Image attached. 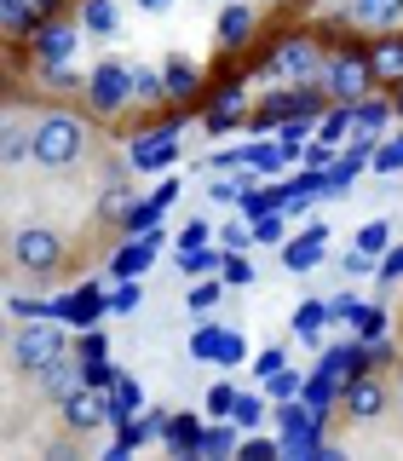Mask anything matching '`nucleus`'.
Wrapping results in <instances>:
<instances>
[{"instance_id": "1", "label": "nucleus", "mask_w": 403, "mask_h": 461, "mask_svg": "<svg viewBox=\"0 0 403 461\" xmlns=\"http://www.w3.org/2000/svg\"><path fill=\"white\" fill-rule=\"evenodd\" d=\"M29 133H35L29 139V162H40V167H69L86 150V122L69 110H47Z\"/></svg>"}, {"instance_id": "2", "label": "nucleus", "mask_w": 403, "mask_h": 461, "mask_svg": "<svg viewBox=\"0 0 403 461\" xmlns=\"http://www.w3.org/2000/svg\"><path fill=\"white\" fill-rule=\"evenodd\" d=\"M64 237L47 225H23L12 230V266L23 271V277H52V271H64Z\"/></svg>"}, {"instance_id": "3", "label": "nucleus", "mask_w": 403, "mask_h": 461, "mask_svg": "<svg viewBox=\"0 0 403 461\" xmlns=\"http://www.w3.org/2000/svg\"><path fill=\"white\" fill-rule=\"evenodd\" d=\"M328 93H335V104H363L369 86H374V58L357 52V47H340L328 58Z\"/></svg>"}, {"instance_id": "4", "label": "nucleus", "mask_w": 403, "mask_h": 461, "mask_svg": "<svg viewBox=\"0 0 403 461\" xmlns=\"http://www.w3.org/2000/svg\"><path fill=\"white\" fill-rule=\"evenodd\" d=\"M392 386H386V375L381 369H357L352 381L340 386V403H345V415H352V421H381L386 410H392Z\"/></svg>"}, {"instance_id": "5", "label": "nucleus", "mask_w": 403, "mask_h": 461, "mask_svg": "<svg viewBox=\"0 0 403 461\" xmlns=\"http://www.w3.org/2000/svg\"><path fill=\"white\" fill-rule=\"evenodd\" d=\"M52 357H64V329H58V323H40V317H35L29 329L12 335V364H18L23 375H40Z\"/></svg>"}, {"instance_id": "6", "label": "nucleus", "mask_w": 403, "mask_h": 461, "mask_svg": "<svg viewBox=\"0 0 403 461\" xmlns=\"http://www.w3.org/2000/svg\"><path fill=\"white\" fill-rule=\"evenodd\" d=\"M127 98H133V69L98 64L93 76H86V104H93V115H121Z\"/></svg>"}, {"instance_id": "7", "label": "nucleus", "mask_w": 403, "mask_h": 461, "mask_svg": "<svg viewBox=\"0 0 403 461\" xmlns=\"http://www.w3.org/2000/svg\"><path fill=\"white\" fill-rule=\"evenodd\" d=\"M323 254H328V225L311 220V225L282 249V266H288V271H311V266H323Z\"/></svg>"}, {"instance_id": "8", "label": "nucleus", "mask_w": 403, "mask_h": 461, "mask_svg": "<svg viewBox=\"0 0 403 461\" xmlns=\"http://www.w3.org/2000/svg\"><path fill=\"white\" fill-rule=\"evenodd\" d=\"M35 381H40V393H47V398L64 403L69 393H76V386H86V357H52V364L40 369Z\"/></svg>"}, {"instance_id": "9", "label": "nucleus", "mask_w": 403, "mask_h": 461, "mask_svg": "<svg viewBox=\"0 0 403 461\" xmlns=\"http://www.w3.org/2000/svg\"><path fill=\"white\" fill-rule=\"evenodd\" d=\"M76 41H81V29H76V23H40V29H35V52H40V64H64V58L76 52Z\"/></svg>"}, {"instance_id": "10", "label": "nucleus", "mask_w": 403, "mask_h": 461, "mask_svg": "<svg viewBox=\"0 0 403 461\" xmlns=\"http://www.w3.org/2000/svg\"><path fill=\"white\" fill-rule=\"evenodd\" d=\"M317 69H323V58H317L311 41H288L277 52V76H288V81H317Z\"/></svg>"}, {"instance_id": "11", "label": "nucleus", "mask_w": 403, "mask_h": 461, "mask_svg": "<svg viewBox=\"0 0 403 461\" xmlns=\"http://www.w3.org/2000/svg\"><path fill=\"white\" fill-rule=\"evenodd\" d=\"M64 421L76 427V432H93L98 421H110V403H104V398H93L86 386H76V393L64 398Z\"/></svg>"}, {"instance_id": "12", "label": "nucleus", "mask_w": 403, "mask_h": 461, "mask_svg": "<svg viewBox=\"0 0 403 461\" xmlns=\"http://www.w3.org/2000/svg\"><path fill=\"white\" fill-rule=\"evenodd\" d=\"M352 18L363 29H398L403 23V0H352Z\"/></svg>"}, {"instance_id": "13", "label": "nucleus", "mask_w": 403, "mask_h": 461, "mask_svg": "<svg viewBox=\"0 0 403 461\" xmlns=\"http://www.w3.org/2000/svg\"><path fill=\"white\" fill-rule=\"evenodd\" d=\"M162 438L173 444V450H202V427H196V415H162Z\"/></svg>"}, {"instance_id": "14", "label": "nucleus", "mask_w": 403, "mask_h": 461, "mask_svg": "<svg viewBox=\"0 0 403 461\" xmlns=\"http://www.w3.org/2000/svg\"><path fill=\"white\" fill-rule=\"evenodd\" d=\"M167 162H173V127H162V133H150V139H139L133 167H167Z\"/></svg>"}, {"instance_id": "15", "label": "nucleus", "mask_w": 403, "mask_h": 461, "mask_svg": "<svg viewBox=\"0 0 403 461\" xmlns=\"http://www.w3.org/2000/svg\"><path fill=\"white\" fill-rule=\"evenodd\" d=\"M248 29H254L248 6H237V0H225V12H219V41H225V47H242V41H248Z\"/></svg>"}, {"instance_id": "16", "label": "nucleus", "mask_w": 403, "mask_h": 461, "mask_svg": "<svg viewBox=\"0 0 403 461\" xmlns=\"http://www.w3.org/2000/svg\"><path fill=\"white\" fill-rule=\"evenodd\" d=\"M335 317V306H323V300H306V306L294 312V329H300V340H311L317 346V335H323V323Z\"/></svg>"}, {"instance_id": "17", "label": "nucleus", "mask_w": 403, "mask_h": 461, "mask_svg": "<svg viewBox=\"0 0 403 461\" xmlns=\"http://www.w3.org/2000/svg\"><path fill=\"white\" fill-rule=\"evenodd\" d=\"M150 259H156V242L150 237H144V242H127V249L115 254V277H133V271H144Z\"/></svg>"}, {"instance_id": "18", "label": "nucleus", "mask_w": 403, "mask_h": 461, "mask_svg": "<svg viewBox=\"0 0 403 461\" xmlns=\"http://www.w3.org/2000/svg\"><path fill=\"white\" fill-rule=\"evenodd\" d=\"M40 6H47V0H0V23L29 29V23H40Z\"/></svg>"}, {"instance_id": "19", "label": "nucleus", "mask_w": 403, "mask_h": 461, "mask_svg": "<svg viewBox=\"0 0 403 461\" xmlns=\"http://www.w3.org/2000/svg\"><path fill=\"white\" fill-rule=\"evenodd\" d=\"M392 104H381V98H369V104H352V133H381Z\"/></svg>"}, {"instance_id": "20", "label": "nucleus", "mask_w": 403, "mask_h": 461, "mask_svg": "<svg viewBox=\"0 0 403 461\" xmlns=\"http://www.w3.org/2000/svg\"><path fill=\"white\" fill-rule=\"evenodd\" d=\"M369 58H374V76L403 81V41H381V47H374Z\"/></svg>"}, {"instance_id": "21", "label": "nucleus", "mask_w": 403, "mask_h": 461, "mask_svg": "<svg viewBox=\"0 0 403 461\" xmlns=\"http://www.w3.org/2000/svg\"><path fill=\"white\" fill-rule=\"evenodd\" d=\"M162 76H167V98H191V93H196V69L179 64V58H167Z\"/></svg>"}, {"instance_id": "22", "label": "nucleus", "mask_w": 403, "mask_h": 461, "mask_svg": "<svg viewBox=\"0 0 403 461\" xmlns=\"http://www.w3.org/2000/svg\"><path fill=\"white\" fill-rule=\"evenodd\" d=\"M352 329H357V340H381L386 335V312L381 306H357L352 312Z\"/></svg>"}, {"instance_id": "23", "label": "nucleus", "mask_w": 403, "mask_h": 461, "mask_svg": "<svg viewBox=\"0 0 403 461\" xmlns=\"http://www.w3.org/2000/svg\"><path fill=\"white\" fill-rule=\"evenodd\" d=\"M162 93H167V76H156V69H133V98H139V104H156Z\"/></svg>"}, {"instance_id": "24", "label": "nucleus", "mask_w": 403, "mask_h": 461, "mask_svg": "<svg viewBox=\"0 0 403 461\" xmlns=\"http://www.w3.org/2000/svg\"><path fill=\"white\" fill-rule=\"evenodd\" d=\"M357 357H363V369H392L398 364V352L386 340H357Z\"/></svg>"}, {"instance_id": "25", "label": "nucleus", "mask_w": 403, "mask_h": 461, "mask_svg": "<svg viewBox=\"0 0 403 461\" xmlns=\"http://www.w3.org/2000/svg\"><path fill=\"white\" fill-rule=\"evenodd\" d=\"M29 139H35V133H23V122L12 115V122H6V144H0V156H6V162H23V156H29Z\"/></svg>"}, {"instance_id": "26", "label": "nucleus", "mask_w": 403, "mask_h": 461, "mask_svg": "<svg viewBox=\"0 0 403 461\" xmlns=\"http://www.w3.org/2000/svg\"><path fill=\"white\" fill-rule=\"evenodd\" d=\"M86 29H93V35H110V29H115L110 0H86Z\"/></svg>"}, {"instance_id": "27", "label": "nucleus", "mask_w": 403, "mask_h": 461, "mask_svg": "<svg viewBox=\"0 0 403 461\" xmlns=\"http://www.w3.org/2000/svg\"><path fill=\"white\" fill-rule=\"evenodd\" d=\"M386 237H392V230H386L381 220H374V225H363V230H357V249H363V254L374 259V254H381V249H386Z\"/></svg>"}, {"instance_id": "28", "label": "nucleus", "mask_w": 403, "mask_h": 461, "mask_svg": "<svg viewBox=\"0 0 403 461\" xmlns=\"http://www.w3.org/2000/svg\"><path fill=\"white\" fill-rule=\"evenodd\" d=\"M277 237H282V208L259 213V220H254V242H277Z\"/></svg>"}, {"instance_id": "29", "label": "nucleus", "mask_w": 403, "mask_h": 461, "mask_svg": "<svg viewBox=\"0 0 403 461\" xmlns=\"http://www.w3.org/2000/svg\"><path fill=\"white\" fill-rule=\"evenodd\" d=\"M179 266L191 271V277H202V271H213V266H219V254H208V249H184V254H179Z\"/></svg>"}, {"instance_id": "30", "label": "nucleus", "mask_w": 403, "mask_h": 461, "mask_svg": "<svg viewBox=\"0 0 403 461\" xmlns=\"http://www.w3.org/2000/svg\"><path fill=\"white\" fill-rule=\"evenodd\" d=\"M374 167H381V173H398L403 167V133L386 139V150H374Z\"/></svg>"}, {"instance_id": "31", "label": "nucleus", "mask_w": 403, "mask_h": 461, "mask_svg": "<svg viewBox=\"0 0 403 461\" xmlns=\"http://www.w3.org/2000/svg\"><path fill=\"white\" fill-rule=\"evenodd\" d=\"M230 450H237V444H230V432L208 427V432H202V450H196V456H230Z\"/></svg>"}, {"instance_id": "32", "label": "nucleus", "mask_w": 403, "mask_h": 461, "mask_svg": "<svg viewBox=\"0 0 403 461\" xmlns=\"http://www.w3.org/2000/svg\"><path fill=\"white\" fill-rule=\"evenodd\" d=\"M208 410L213 415H230V410H237V393H230V386H213V393H208Z\"/></svg>"}, {"instance_id": "33", "label": "nucleus", "mask_w": 403, "mask_h": 461, "mask_svg": "<svg viewBox=\"0 0 403 461\" xmlns=\"http://www.w3.org/2000/svg\"><path fill=\"white\" fill-rule=\"evenodd\" d=\"M398 277H403V249H392L381 259V283H398Z\"/></svg>"}, {"instance_id": "34", "label": "nucleus", "mask_w": 403, "mask_h": 461, "mask_svg": "<svg viewBox=\"0 0 403 461\" xmlns=\"http://www.w3.org/2000/svg\"><path fill=\"white\" fill-rule=\"evenodd\" d=\"M219 271H225V283H248V259H237V254L219 259Z\"/></svg>"}, {"instance_id": "35", "label": "nucleus", "mask_w": 403, "mask_h": 461, "mask_svg": "<svg viewBox=\"0 0 403 461\" xmlns=\"http://www.w3.org/2000/svg\"><path fill=\"white\" fill-rule=\"evenodd\" d=\"M202 242H208V225L191 220V225H184V237H179V249H202Z\"/></svg>"}, {"instance_id": "36", "label": "nucleus", "mask_w": 403, "mask_h": 461, "mask_svg": "<svg viewBox=\"0 0 403 461\" xmlns=\"http://www.w3.org/2000/svg\"><path fill=\"white\" fill-rule=\"evenodd\" d=\"M237 456H282V444H271V438H248Z\"/></svg>"}, {"instance_id": "37", "label": "nucleus", "mask_w": 403, "mask_h": 461, "mask_svg": "<svg viewBox=\"0 0 403 461\" xmlns=\"http://www.w3.org/2000/svg\"><path fill=\"white\" fill-rule=\"evenodd\" d=\"M306 162H311V167H335V150H328V144H323V139H317V144H311V150H306Z\"/></svg>"}, {"instance_id": "38", "label": "nucleus", "mask_w": 403, "mask_h": 461, "mask_svg": "<svg viewBox=\"0 0 403 461\" xmlns=\"http://www.w3.org/2000/svg\"><path fill=\"white\" fill-rule=\"evenodd\" d=\"M259 375H265V381H271V375H277L282 369V352H277V346H271V352H259V364H254Z\"/></svg>"}, {"instance_id": "39", "label": "nucleus", "mask_w": 403, "mask_h": 461, "mask_svg": "<svg viewBox=\"0 0 403 461\" xmlns=\"http://www.w3.org/2000/svg\"><path fill=\"white\" fill-rule=\"evenodd\" d=\"M139 306V283H127V288H115V312H133Z\"/></svg>"}, {"instance_id": "40", "label": "nucleus", "mask_w": 403, "mask_h": 461, "mask_svg": "<svg viewBox=\"0 0 403 461\" xmlns=\"http://www.w3.org/2000/svg\"><path fill=\"white\" fill-rule=\"evenodd\" d=\"M219 300V283H202V288H191V306H213Z\"/></svg>"}, {"instance_id": "41", "label": "nucleus", "mask_w": 403, "mask_h": 461, "mask_svg": "<svg viewBox=\"0 0 403 461\" xmlns=\"http://www.w3.org/2000/svg\"><path fill=\"white\" fill-rule=\"evenodd\" d=\"M115 381V369H104V364H86V386H110Z\"/></svg>"}, {"instance_id": "42", "label": "nucleus", "mask_w": 403, "mask_h": 461, "mask_svg": "<svg viewBox=\"0 0 403 461\" xmlns=\"http://www.w3.org/2000/svg\"><path fill=\"white\" fill-rule=\"evenodd\" d=\"M237 421H242V427L259 421V398H237Z\"/></svg>"}, {"instance_id": "43", "label": "nucleus", "mask_w": 403, "mask_h": 461, "mask_svg": "<svg viewBox=\"0 0 403 461\" xmlns=\"http://www.w3.org/2000/svg\"><path fill=\"white\" fill-rule=\"evenodd\" d=\"M392 115H398V122H403V81L392 86Z\"/></svg>"}, {"instance_id": "44", "label": "nucleus", "mask_w": 403, "mask_h": 461, "mask_svg": "<svg viewBox=\"0 0 403 461\" xmlns=\"http://www.w3.org/2000/svg\"><path fill=\"white\" fill-rule=\"evenodd\" d=\"M133 6H144V12H162V6H173V0H133Z\"/></svg>"}, {"instance_id": "45", "label": "nucleus", "mask_w": 403, "mask_h": 461, "mask_svg": "<svg viewBox=\"0 0 403 461\" xmlns=\"http://www.w3.org/2000/svg\"><path fill=\"white\" fill-rule=\"evenodd\" d=\"M398 410H403V369H398Z\"/></svg>"}, {"instance_id": "46", "label": "nucleus", "mask_w": 403, "mask_h": 461, "mask_svg": "<svg viewBox=\"0 0 403 461\" xmlns=\"http://www.w3.org/2000/svg\"><path fill=\"white\" fill-rule=\"evenodd\" d=\"M271 6H277V0H271Z\"/></svg>"}, {"instance_id": "47", "label": "nucleus", "mask_w": 403, "mask_h": 461, "mask_svg": "<svg viewBox=\"0 0 403 461\" xmlns=\"http://www.w3.org/2000/svg\"><path fill=\"white\" fill-rule=\"evenodd\" d=\"M47 6H52V0H47Z\"/></svg>"}, {"instance_id": "48", "label": "nucleus", "mask_w": 403, "mask_h": 461, "mask_svg": "<svg viewBox=\"0 0 403 461\" xmlns=\"http://www.w3.org/2000/svg\"><path fill=\"white\" fill-rule=\"evenodd\" d=\"M398 329H403V323H398Z\"/></svg>"}]
</instances>
